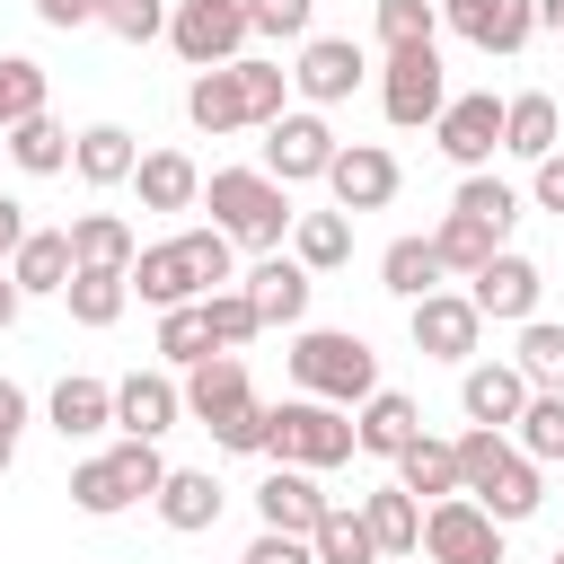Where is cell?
<instances>
[{
  "instance_id": "b9f144b4",
  "label": "cell",
  "mask_w": 564,
  "mask_h": 564,
  "mask_svg": "<svg viewBox=\"0 0 564 564\" xmlns=\"http://www.w3.org/2000/svg\"><path fill=\"white\" fill-rule=\"evenodd\" d=\"M203 317H212V352H238V344L264 335V317H256V300H247L238 282H220V291L203 300Z\"/></svg>"
},
{
  "instance_id": "1f68e13d",
  "label": "cell",
  "mask_w": 564,
  "mask_h": 564,
  "mask_svg": "<svg viewBox=\"0 0 564 564\" xmlns=\"http://www.w3.org/2000/svg\"><path fill=\"white\" fill-rule=\"evenodd\" d=\"M344 256H352V220H344V212H300V220H291V264L335 273Z\"/></svg>"
},
{
  "instance_id": "7bdbcfd3",
  "label": "cell",
  "mask_w": 564,
  "mask_h": 564,
  "mask_svg": "<svg viewBox=\"0 0 564 564\" xmlns=\"http://www.w3.org/2000/svg\"><path fill=\"white\" fill-rule=\"evenodd\" d=\"M26 115H44V62L0 53V132H18Z\"/></svg>"
},
{
  "instance_id": "9c48e42d",
  "label": "cell",
  "mask_w": 564,
  "mask_h": 564,
  "mask_svg": "<svg viewBox=\"0 0 564 564\" xmlns=\"http://www.w3.org/2000/svg\"><path fill=\"white\" fill-rule=\"evenodd\" d=\"M335 150H344V141L326 132L317 106H282V115L264 123V176H273V185H308V176H326Z\"/></svg>"
},
{
  "instance_id": "484cf974",
  "label": "cell",
  "mask_w": 564,
  "mask_h": 564,
  "mask_svg": "<svg viewBox=\"0 0 564 564\" xmlns=\"http://www.w3.org/2000/svg\"><path fill=\"white\" fill-rule=\"evenodd\" d=\"M555 132H564V115H555V97H546V88L502 97V150H511V159H529V167H538L546 150H564Z\"/></svg>"
},
{
  "instance_id": "3957f363",
  "label": "cell",
  "mask_w": 564,
  "mask_h": 564,
  "mask_svg": "<svg viewBox=\"0 0 564 564\" xmlns=\"http://www.w3.org/2000/svg\"><path fill=\"white\" fill-rule=\"evenodd\" d=\"M458 494H467L485 520H502V529H511V520H529V511L546 502L538 458H520V449H511L502 432H485V423L458 441Z\"/></svg>"
},
{
  "instance_id": "f5cc1de1",
  "label": "cell",
  "mask_w": 564,
  "mask_h": 564,
  "mask_svg": "<svg viewBox=\"0 0 564 564\" xmlns=\"http://www.w3.org/2000/svg\"><path fill=\"white\" fill-rule=\"evenodd\" d=\"M18 238H26V203H9V194H0V264L18 256Z\"/></svg>"
},
{
  "instance_id": "4316f807",
  "label": "cell",
  "mask_w": 564,
  "mask_h": 564,
  "mask_svg": "<svg viewBox=\"0 0 564 564\" xmlns=\"http://www.w3.org/2000/svg\"><path fill=\"white\" fill-rule=\"evenodd\" d=\"M361 529H370L379 555H414L423 546V502L405 485H379V494H361Z\"/></svg>"
},
{
  "instance_id": "f546056e",
  "label": "cell",
  "mask_w": 564,
  "mask_h": 564,
  "mask_svg": "<svg viewBox=\"0 0 564 564\" xmlns=\"http://www.w3.org/2000/svg\"><path fill=\"white\" fill-rule=\"evenodd\" d=\"M185 123L194 132H247V97H238V70H194V88H185Z\"/></svg>"
},
{
  "instance_id": "7402d4cb",
  "label": "cell",
  "mask_w": 564,
  "mask_h": 564,
  "mask_svg": "<svg viewBox=\"0 0 564 564\" xmlns=\"http://www.w3.org/2000/svg\"><path fill=\"white\" fill-rule=\"evenodd\" d=\"M150 502H159V520H167L176 538H194V529H212V520H220V502H229V494H220V476H212V467H167Z\"/></svg>"
},
{
  "instance_id": "c3c4849f",
  "label": "cell",
  "mask_w": 564,
  "mask_h": 564,
  "mask_svg": "<svg viewBox=\"0 0 564 564\" xmlns=\"http://www.w3.org/2000/svg\"><path fill=\"white\" fill-rule=\"evenodd\" d=\"M247 9V35H282V44H308V18L317 0H238Z\"/></svg>"
},
{
  "instance_id": "7a4b0ae2",
  "label": "cell",
  "mask_w": 564,
  "mask_h": 564,
  "mask_svg": "<svg viewBox=\"0 0 564 564\" xmlns=\"http://www.w3.org/2000/svg\"><path fill=\"white\" fill-rule=\"evenodd\" d=\"M203 203H212V229L229 238V247H256V256H282V238H291V185H273L264 167H212V185H203Z\"/></svg>"
},
{
  "instance_id": "d590c367",
  "label": "cell",
  "mask_w": 564,
  "mask_h": 564,
  "mask_svg": "<svg viewBox=\"0 0 564 564\" xmlns=\"http://www.w3.org/2000/svg\"><path fill=\"white\" fill-rule=\"evenodd\" d=\"M379 282H388L405 308H414L423 291H441V256H432V238H397V247L379 256Z\"/></svg>"
},
{
  "instance_id": "60d3db41",
  "label": "cell",
  "mask_w": 564,
  "mask_h": 564,
  "mask_svg": "<svg viewBox=\"0 0 564 564\" xmlns=\"http://www.w3.org/2000/svg\"><path fill=\"white\" fill-rule=\"evenodd\" d=\"M511 370H520L529 388H555V397H564V326L529 317V326H520V352H511Z\"/></svg>"
},
{
  "instance_id": "681fc988",
  "label": "cell",
  "mask_w": 564,
  "mask_h": 564,
  "mask_svg": "<svg viewBox=\"0 0 564 564\" xmlns=\"http://www.w3.org/2000/svg\"><path fill=\"white\" fill-rule=\"evenodd\" d=\"M238 564H317V555H308V538H282V529H264V538H256Z\"/></svg>"
},
{
  "instance_id": "9a60e30c",
  "label": "cell",
  "mask_w": 564,
  "mask_h": 564,
  "mask_svg": "<svg viewBox=\"0 0 564 564\" xmlns=\"http://www.w3.org/2000/svg\"><path fill=\"white\" fill-rule=\"evenodd\" d=\"M476 335H485V317H476L467 291H423V300H414V352H432V361H467Z\"/></svg>"
},
{
  "instance_id": "ee69618b",
  "label": "cell",
  "mask_w": 564,
  "mask_h": 564,
  "mask_svg": "<svg viewBox=\"0 0 564 564\" xmlns=\"http://www.w3.org/2000/svg\"><path fill=\"white\" fill-rule=\"evenodd\" d=\"M229 70H238V97H247V123H273V115H282V97H291V70H282V62H256V53H238Z\"/></svg>"
},
{
  "instance_id": "ba28073f",
  "label": "cell",
  "mask_w": 564,
  "mask_h": 564,
  "mask_svg": "<svg viewBox=\"0 0 564 564\" xmlns=\"http://www.w3.org/2000/svg\"><path fill=\"white\" fill-rule=\"evenodd\" d=\"M167 44L185 70H229L247 53V9L238 0H176L167 9Z\"/></svg>"
},
{
  "instance_id": "f1b7e54d",
  "label": "cell",
  "mask_w": 564,
  "mask_h": 564,
  "mask_svg": "<svg viewBox=\"0 0 564 564\" xmlns=\"http://www.w3.org/2000/svg\"><path fill=\"white\" fill-rule=\"evenodd\" d=\"M9 282H18V300L62 291V282H70V229H26L18 256H9Z\"/></svg>"
},
{
  "instance_id": "52a82bcc",
  "label": "cell",
  "mask_w": 564,
  "mask_h": 564,
  "mask_svg": "<svg viewBox=\"0 0 564 564\" xmlns=\"http://www.w3.org/2000/svg\"><path fill=\"white\" fill-rule=\"evenodd\" d=\"M159 476H167L159 441H115V449H97V458H79V467H70V502H79L88 520H115V511L150 502V494H159Z\"/></svg>"
},
{
  "instance_id": "2e32d148",
  "label": "cell",
  "mask_w": 564,
  "mask_h": 564,
  "mask_svg": "<svg viewBox=\"0 0 564 564\" xmlns=\"http://www.w3.org/2000/svg\"><path fill=\"white\" fill-rule=\"evenodd\" d=\"M176 414H185V388H176L167 370L115 379V423H123V441H159V432H176Z\"/></svg>"
},
{
  "instance_id": "4fadbf2b",
  "label": "cell",
  "mask_w": 564,
  "mask_h": 564,
  "mask_svg": "<svg viewBox=\"0 0 564 564\" xmlns=\"http://www.w3.org/2000/svg\"><path fill=\"white\" fill-rule=\"evenodd\" d=\"M361 79H370V53H361L352 35H308V44H300V70H291V88H300L308 106H344Z\"/></svg>"
},
{
  "instance_id": "d6a6232c",
  "label": "cell",
  "mask_w": 564,
  "mask_h": 564,
  "mask_svg": "<svg viewBox=\"0 0 564 564\" xmlns=\"http://www.w3.org/2000/svg\"><path fill=\"white\" fill-rule=\"evenodd\" d=\"M397 485H405L414 502H423V494L449 502V494H458V441H432V432H423V441L397 458Z\"/></svg>"
},
{
  "instance_id": "277c9868",
  "label": "cell",
  "mask_w": 564,
  "mask_h": 564,
  "mask_svg": "<svg viewBox=\"0 0 564 564\" xmlns=\"http://www.w3.org/2000/svg\"><path fill=\"white\" fill-rule=\"evenodd\" d=\"M185 414L220 441V449H264V405H256V379H247V361L238 352H212V361H194L185 370Z\"/></svg>"
},
{
  "instance_id": "7dc6e473",
  "label": "cell",
  "mask_w": 564,
  "mask_h": 564,
  "mask_svg": "<svg viewBox=\"0 0 564 564\" xmlns=\"http://www.w3.org/2000/svg\"><path fill=\"white\" fill-rule=\"evenodd\" d=\"M97 26L123 44H150V35H167V0H97Z\"/></svg>"
},
{
  "instance_id": "f6af8a7d",
  "label": "cell",
  "mask_w": 564,
  "mask_h": 564,
  "mask_svg": "<svg viewBox=\"0 0 564 564\" xmlns=\"http://www.w3.org/2000/svg\"><path fill=\"white\" fill-rule=\"evenodd\" d=\"M449 212H467V220H476V229H494V238H502V229H511V220H520V194H511V185H502V176H485V167H476V176H467V185H458V203H449Z\"/></svg>"
},
{
  "instance_id": "836d02e7",
  "label": "cell",
  "mask_w": 564,
  "mask_h": 564,
  "mask_svg": "<svg viewBox=\"0 0 564 564\" xmlns=\"http://www.w3.org/2000/svg\"><path fill=\"white\" fill-rule=\"evenodd\" d=\"M432 256H441V273H467V282H476V273L502 256V238H494V229H476L467 212H449V220L432 229Z\"/></svg>"
},
{
  "instance_id": "83f0119b",
  "label": "cell",
  "mask_w": 564,
  "mask_h": 564,
  "mask_svg": "<svg viewBox=\"0 0 564 564\" xmlns=\"http://www.w3.org/2000/svg\"><path fill=\"white\" fill-rule=\"evenodd\" d=\"M70 167H79V185H132L141 150H132V132H123V123H88V132L70 141Z\"/></svg>"
},
{
  "instance_id": "e0dca14e",
  "label": "cell",
  "mask_w": 564,
  "mask_h": 564,
  "mask_svg": "<svg viewBox=\"0 0 564 564\" xmlns=\"http://www.w3.org/2000/svg\"><path fill=\"white\" fill-rule=\"evenodd\" d=\"M538 291H546V282H538V264H529V256H511V247L467 282L476 317H511V326H529V317H538Z\"/></svg>"
},
{
  "instance_id": "680465c9",
  "label": "cell",
  "mask_w": 564,
  "mask_h": 564,
  "mask_svg": "<svg viewBox=\"0 0 564 564\" xmlns=\"http://www.w3.org/2000/svg\"><path fill=\"white\" fill-rule=\"evenodd\" d=\"M555 564H564V555H555Z\"/></svg>"
},
{
  "instance_id": "bcb514c9",
  "label": "cell",
  "mask_w": 564,
  "mask_h": 564,
  "mask_svg": "<svg viewBox=\"0 0 564 564\" xmlns=\"http://www.w3.org/2000/svg\"><path fill=\"white\" fill-rule=\"evenodd\" d=\"M432 26H441V9H432V0H379V44H388V53L432 44Z\"/></svg>"
},
{
  "instance_id": "d4e9b609",
  "label": "cell",
  "mask_w": 564,
  "mask_h": 564,
  "mask_svg": "<svg viewBox=\"0 0 564 564\" xmlns=\"http://www.w3.org/2000/svg\"><path fill=\"white\" fill-rule=\"evenodd\" d=\"M132 220L123 212H70V264H88V273H132Z\"/></svg>"
},
{
  "instance_id": "44dd1931",
  "label": "cell",
  "mask_w": 564,
  "mask_h": 564,
  "mask_svg": "<svg viewBox=\"0 0 564 564\" xmlns=\"http://www.w3.org/2000/svg\"><path fill=\"white\" fill-rule=\"evenodd\" d=\"M458 405H467V423L502 432V423H520V405H529V379H520L511 361H467V379H458Z\"/></svg>"
},
{
  "instance_id": "11a10c76",
  "label": "cell",
  "mask_w": 564,
  "mask_h": 564,
  "mask_svg": "<svg viewBox=\"0 0 564 564\" xmlns=\"http://www.w3.org/2000/svg\"><path fill=\"white\" fill-rule=\"evenodd\" d=\"M0 326H18V282H9V264H0Z\"/></svg>"
},
{
  "instance_id": "f35d334b",
  "label": "cell",
  "mask_w": 564,
  "mask_h": 564,
  "mask_svg": "<svg viewBox=\"0 0 564 564\" xmlns=\"http://www.w3.org/2000/svg\"><path fill=\"white\" fill-rule=\"evenodd\" d=\"M511 432H520V441H511L520 458H538V467H546V458H564V397H555V388H529V405H520V423H511Z\"/></svg>"
},
{
  "instance_id": "5bb4252c",
  "label": "cell",
  "mask_w": 564,
  "mask_h": 564,
  "mask_svg": "<svg viewBox=\"0 0 564 564\" xmlns=\"http://www.w3.org/2000/svg\"><path fill=\"white\" fill-rule=\"evenodd\" d=\"M432 141H441V159L449 167H485L494 150H502V97H449L441 115H432Z\"/></svg>"
},
{
  "instance_id": "74e56055",
  "label": "cell",
  "mask_w": 564,
  "mask_h": 564,
  "mask_svg": "<svg viewBox=\"0 0 564 564\" xmlns=\"http://www.w3.org/2000/svg\"><path fill=\"white\" fill-rule=\"evenodd\" d=\"M159 361H167V370H194V361H212V317H203V300H185V308H159Z\"/></svg>"
},
{
  "instance_id": "4dcf8cb0",
  "label": "cell",
  "mask_w": 564,
  "mask_h": 564,
  "mask_svg": "<svg viewBox=\"0 0 564 564\" xmlns=\"http://www.w3.org/2000/svg\"><path fill=\"white\" fill-rule=\"evenodd\" d=\"M106 423H115V388L70 370V379L53 388V432H62V441H88V432H106Z\"/></svg>"
},
{
  "instance_id": "6da1fadb",
  "label": "cell",
  "mask_w": 564,
  "mask_h": 564,
  "mask_svg": "<svg viewBox=\"0 0 564 564\" xmlns=\"http://www.w3.org/2000/svg\"><path fill=\"white\" fill-rule=\"evenodd\" d=\"M123 282H132L150 308H185V300H212V291L229 282V238H220V229H176V238L141 247Z\"/></svg>"
},
{
  "instance_id": "8d00e7d4",
  "label": "cell",
  "mask_w": 564,
  "mask_h": 564,
  "mask_svg": "<svg viewBox=\"0 0 564 564\" xmlns=\"http://www.w3.org/2000/svg\"><path fill=\"white\" fill-rule=\"evenodd\" d=\"M62 300H70V317H79V326H115V317H123V300H132V282H123V273H88V264H70Z\"/></svg>"
},
{
  "instance_id": "e575fe53",
  "label": "cell",
  "mask_w": 564,
  "mask_h": 564,
  "mask_svg": "<svg viewBox=\"0 0 564 564\" xmlns=\"http://www.w3.org/2000/svg\"><path fill=\"white\" fill-rule=\"evenodd\" d=\"M0 141H9V159H18L26 176H62V167H70V132H62L53 115H26V123L0 132Z\"/></svg>"
},
{
  "instance_id": "6f0895ef",
  "label": "cell",
  "mask_w": 564,
  "mask_h": 564,
  "mask_svg": "<svg viewBox=\"0 0 564 564\" xmlns=\"http://www.w3.org/2000/svg\"><path fill=\"white\" fill-rule=\"evenodd\" d=\"M9 458H18V432H0V476H9Z\"/></svg>"
},
{
  "instance_id": "5b68a950",
  "label": "cell",
  "mask_w": 564,
  "mask_h": 564,
  "mask_svg": "<svg viewBox=\"0 0 564 564\" xmlns=\"http://www.w3.org/2000/svg\"><path fill=\"white\" fill-rule=\"evenodd\" d=\"M291 379L317 405H361V397H379V352L361 335H344V326H308L291 344Z\"/></svg>"
},
{
  "instance_id": "f907efd6",
  "label": "cell",
  "mask_w": 564,
  "mask_h": 564,
  "mask_svg": "<svg viewBox=\"0 0 564 564\" xmlns=\"http://www.w3.org/2000/svg\"><path fill=\"white\" fill-rule=\"evenodd\" d=\"M529 194H538V212H564V150H546V159H538Z\"/></svg>"
},
{
  "instance_id": "816d5d0a",
  "label": "cell",
  "mask_w": 564,
  "mask_h": 564,
  "mask_svg": "<svg viewBox=\"0 0 564 564\" xmlns=\"http://www.w3.org/2000/svg\"><path fill=\"white\" fill-rule=\"evenodd\" d=\"M35 18L70 35V26H97V0H35Z\"/></svg>"
},
{
  "instance_id": "8992f818",
  "label": "cell",
  "mask_w": 564,
  "mask_h": 564,
  "mask_svg": "<svg viewBox=\"0 0 564 564\" xmlns=\"http://www.w3.org/2000/svg\"><path fill=\"white\" fill-rule=\"evenodd\" d=\"M264 458L326 476V467L352 458V414L344 405H317V397H282V405H264Z\"/></svg>"
},
{
  "instance_id": "9f6ffc18",
  "label": "cell",
  "mask_w": 564,
  "mask_h": 564,
  "mask_svg": "<svg viewBox=\"0 0 564 564\" xmlns=\"http://www.w3.org/2000/svg\"><path fill=\"white\" fill-rule=\"evenodd\" d=\"M538 26H546V35H564V0H538Z\"/></svg>"
},
{
  "instance_id": "603a6c76",
  "label": "cell",
  "mask_w": 564,
  "mask_h": 564,
  "mask_svg": "<svg viewBox=\"0 0 564 564\" xmlns=\"http://www.w3.org/2000/svg\"><path fill=\"white\" fill-rule=\"evenodd\" d=\"M423 441V414H414V397H397V388H379V397H361V423H352V449H370V458H405Z\"/></svg>"
},
{
  "instance_id": "db71d44e",
  "label": "cell",
  "mask_w": 564,
  "mask_h": 564,
  "mask_svg": "<svg viewBox=\"0 0 564 564\" xmlns=\"http://www.w3.org/2000/svg\"><path fill=\"white\" fill-rule=\"evenodd\" d=\"M18 423H26V388H18V379H0V432H18Z\"/></svg>"
},
{
  "instance_id": "d6986e66",
  "label": "cell",
  "mask_w": 564,
  "mask_h": 564,
  "mask_svg": "<svg viewBox=\"0 0 564 564\" xmlns=\"http://www.w3.org/2000/svg\"><path fill=\"white\" fill-rule=\"evenodd\" d=\"M256 511H264V529H282V538H308V529H317L335 502L317 494V476H308V467H273V476L256 485Z\"/></svg>"
},
{
  "instance_id": "7c38bea8",
  "label": "cell",
  "mask_w": 564,
  "mask_h": 564,
  "mask_svg": "<svg viewBox=\"0 0 564 564\" xmlns=\"http://www.w3.org/2000/svg\"><path fill=\"white\" fill-rule=\"evenodd\" d=\"M379 106H388V123H432L441 106H449V88H441V53L432 44H405V53H388V70H379Z\"/></svg>"
},
{
  "instance_id": "8fae6325",
  "label": "cell",
  "mask_w": 564,
  "mask_h": 564,
  "mask_svg": "<svg viewBox=\"0 0 564 564\" xmlns=\"http://www.w3.org/2000/svg\"><path fill=\"white\" fill-rule=\"evenodd\" d=\"M423 555L432 564H502V520H485L467 494L423 511Z\"/></svg>"
},
{
  "instance_id": "cb8c5ba5",
  "label": "cell",
  "mask_w": 564,
  "mask_h": 564,
  "mask_svg": "<svg viewBox=\"0 0 564 564\" xmlns=\"http://www.w3.org/2000/svg\"><path fill=\"white\" fill-rule=\"evenodd\" d=\"M132 185H141V212H194L203 203V167L185 150H141Z\"/></svg>"
},
{
  "instance_id": "ac0fdd59",
  "label": "cell",
  "mask_w": 564,
  "mask_h": 564,
  "mask_svg": "<svg viewBox=\"0 0 564 564\" xmlns=\"http://www.w3.org/2000/svg\"><path fill=\"white\" fill-rule=\"evenodd\" d=\"M449 26L476 53H520L538 35V0H449Z\"/></svg>"
},
{
  "instance_id": "ab89813d",
  "label": "cell",
  "mask_w": 564,
  "mask_h": 564,
  "mask_svg": "<svg viewBox=\"0 0 564 564\" xmlns=\"http://www.w3.org/2000/svg\"><path fill=\"white\" fill-rule=\"evenodd\" d=\"M308 555H317V564H379V546H370L361 511H344V502H335V511L308 529Z\"/></svg>"
},
{
  "instance_id": "30bf717a",
  "label": "cell",
  "mask_w": 564,
  "mask_h": 564,
  "mask_svg": "<svg viewBox=\"0 0 564 564\" xmlns=\"http://www.w3.org/2000/svg\"><path fill=\"white\" fill-rule=\"evenodd\" d=\"M397 185H405V167H397V150H379V141H344L335 167H326V194H335L344 220H352V212H388Z\"/></svg>"
},
{
  "instance_id": "ffe728a7",
  "label": "cell",
  "mask_w": 564,
  "mask_h": 564,
  "mask_svg": "<svg viewBox=\"0 0 564 564\" xmlns=\"http://www.w3.org/2000/svg\"><path fill=\"white\" fill-rule=\"evenodd\" d=\"M238 291L256 300V317H264V326H300L317 282H308V264H291V256H256V273H247Z\"/></svg>"
}]
</instances>
